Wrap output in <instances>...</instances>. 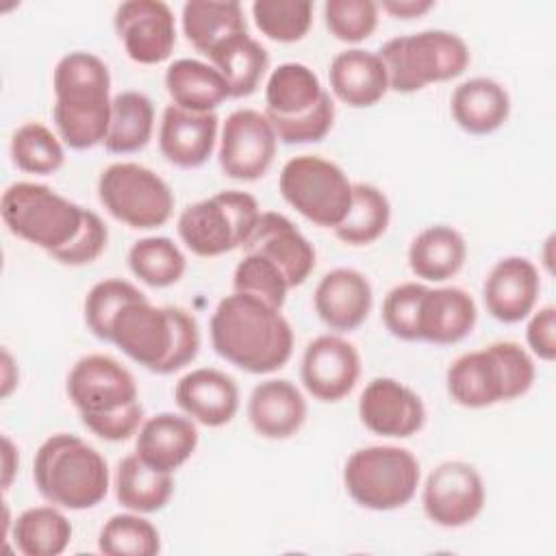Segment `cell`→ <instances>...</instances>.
<instances>
[{"label": "cell", "instance_id": "obj_1", "mask_svg": "<svg viewBox=\"0 0 556 556\" xmlns=\"http://www.w3.org/2000/svg\"><path fill=\"white\" fill-rule=\"evenodd\" d=\"M213 350L248 374H271L287 365L293 352V330L280 308L265 300L232 291L211 315Z\"/></svg>", "mask_w": 556, "mask_h": 556}, {"label": "cell", "instance_id": "obj_2", "mask_svg": "<svg viewBox=\"0 0 556 556\" xmlns=\"http://www.w3.org/2000/svg\"><path fill=\"white\" fill-rule=\"evenodd\" d=\"M109 343L154 374H174L198 356L200 326L180 306H154L139 298L115 313Z\"/></svg>", "mask_w": 556, "mask_h": 556}, {"label": "cell", "instance_id": "obj_3", "mask_svg": "<svg viewBox=\"0 0 556 556\" xmlns=\"http://www.w3.org/2000/svg\"><path fill=\"white\" fill-rule=\"evenodd\" d=\"M67 395L80 421L104 441H126L143 424L132 374L109 354H87L67 374Z\"/></svg>", "mask_w": 556, "mask_h": 556}, {"label": "cell", "instance_id": "obj_4", "mask_svg": "<svg viewBox=\"0 0 556 556\" xmlns=\"http://www.w3.org/2000/svg\"><path fill=\"white\" fill-rule=\"evenodd\" d=\"M52 119L59 137L72 150H89L104 141L111 122V74L91 52H67L54 74Z\"/></svg>", "mask_w": 556, "mask_h": 556}, {"label": "cell", "instance_id": "obj_5", "mask_svg": "<svg viewBox=\"0 0 556 556\" xmlns=\"http://www.w3.org/2000/svg\"><path fill=\"white\" fill-rule=\"evenodd\" d=\"M37 491L54 506L87 510L100 504L109 491V465L104 456L76 434L48 437L33 460Z\"/></svg>", "mask_w": 556, "mask_h": 556}, {"label": "cell", "instance_id": "obj_6", "mask_svg": "<svg viewBox=\"0 0 556 556\" xmlns=\"http://www.w3.org/2000/svg\"><path fill=\"white\" fill-rule=\"evenodd\" d=\"M534 361L515 341H495L460 354L445 374L447 395L465 408H486L521 397L534 382Z\"/></svg>", "mask_w": 556, "mask_h": 556}, {"label": "cell", "instance_id": "obj_7", "mask_svg": "<svg viewBox=\"0 0 556 556\" xmlns=\"http://www.w3.org/2000/svg\"><path fill=\"white\" fill-rule=\"evenodd\" d=\"M87 211L48 185L28 180L9 185L0 198L7 228L15 237L46 250L52 258L78 237Z\"/></svg>", "mask_w": 556, "mask_h": 556}, {"label": "cell", "instance_id": "obj_8", "mask_svg": "<svg viewBox=\"0 0 556 556\" xmlns=\"http://www.w3.org/2000/svg\"><path fill=\"white\" fill-rule=\"evenodd\" d=\"M384 63L389 89L413 93L432 83L460 76L469 65L465 39L452 30L428 28L384 41L378 50Z\"/></svg>", "mask_w": 556, "mask_h": 556}, {"label": "cell", "instance_id": "obj_9", "mask_svg": "<svg viewBox=\"0 0 556 556\" xmlns=\"http://www.w3.org/2000/svg\"><path fill=\"white\" fill-rule=\"evenodd\" d=\"M419 460L397 445H367L350 454L343 467L348 495L369 510L406 506L419 486Z\"/></svg>", "mask_w": 556, "mask_h": 556}, {"label": "cell", "instance_id": "obj_10", "mask_svg": "<svg viewBox=\"0 0 556 556\" xmlns=\"http://www.w3.org/2000/svg\"><path fill=\"white\" fill-rule=\"evenodd\" d=\"M258 217L261 208L252 193L226 189L185 206L176 226L195 256L211 258L245 245Z\"/></svg>", "mask_w": 556, "mask_h": 556}, {"label": "cell", "instance_id": "obj_11", "mask_svg": "<svg viewBox=\"0 0 556 556\" xmlns=\"http://www.w3.org/2000/svg\"><path fill=\"white\" fill-rule=\"evenodd\" d=\"M352 185L337 163L319 154L289 159L278 178V189L287 204L315 226L332 230L350 211Z\"/></svg>", "mask_w": 556, "mask_h": 556}, {"label": "cell", "instance_id": "obj_12", "mask_svg": "<svg viewBox=\"0 0 556 556\" xmlns=\"http://www.w3.org/2000/svg\"><path fill=\"white\" fill-rule=\"evenodd\" d=\"M98 198L117 222L139 230L163 226L174 211L169 185L150 167L132 161L111 163L102 169Z\"/></svg>", "mask_w": 556, "mask_h": 556}, {"label": "cell", "instance_id": "obj_13", "mask_svg": "<svg viewBox=\"0 0 556 556\" xmlns=\"http://www.w3.org/2000/svg\"><path fill=\"white\" fill-rule=\"evenodd\" d=\"M278 137L265 113L254 109L232 111L219 137L217 161L232 180H258L274 163Z\"/></svg>", "mask_w": 556, "mask_h": 556}, {"label": "cell", "instance_id": "obj_14", "mask_svg": "<svg viewBox=\"0 0 556 556\" xmlns=\"http://www.w3.org/2000/svg\"><path fill=\"white\" fill-rule=\"evenodd\" d=\"M421 504L432 523L441 528H463L484 508L482 476L465 460H445L428 473Z\"/></svg>", "mask_w": 556, "mask_h": 556}, {"label": "cell", "instance_id": "obj_15", "mask_svg": "<svg viewBox=\"0 0 556 556\" xmlns=\"http://www.w3.org/2000/svg\"><path fill=\"white\" fill-rule=\"evenodd\" d=\"M115 33L126 54L141 65L169 59L176 46V20L163 0H126L115 9Z\"/></svg>", "mask_w": 556, "mask_h": 556}, {"label": "cell", "instance_id": "obj_16", "mask_svg": "<svg viewBox=\"0 0 556 556\" xmlns=\"http://www.w3.org/2000/svg\"><path fill=\"white\" fill-rule=\"evenodd\" d=\"M300 376L315 400L339 402L358 382L361 354L339 334H319L304 348Z\"/></svg>", "mask_w": 556, "mask_h": 556}, {"label": "cell", "instance_id": "obj_17", "mask_svg": "<svg viewBox=\"0 0 556 556\" xmlns=\"http://www.w3.org/2000/svg\"><path fill=\"white\" fill-rule=\"evenodd\" d=\"M358 417L374 434L406 439L424 428L426 406L404 382L378 376L365 384L358 397Z\"/></svg>", "mask_w": 556, "mask_h": 556}, {"label": "cell", "instance_id": "obj_18", "mask_svg": "<svg viewBox=\"0 0 556 556\" xmlns=\"http://www.w3.org/2000/svg\"><path fill=\"white\" fill-rule=\"evenodd\" d=\"M243 248L245 252H256L271 261L285 274L289 287H300L315 269L313 243L289 217L276 211L261 213L258 224Z\"/></svg>", "mask_w": 556, "mask_h": 556}, {"label": "cell", "instance_id": "obj_19", "mask_svg": "<svg viewBox=\"0 0 556 556\" xmlns=\"http://www.w3.org/2000/svg\"><path fill=\"white\" fill-rule=\"evenodd\" d=\"M539 291L541 278L534 263L526 256H504L486 274L482 300L493 319L517 324L532 313Z\"/></svg>", "mask_w": 556, "mask_h": 556}, {"label": "cell", "instance_id": "obj_20", "mask_svg": "<svg viewBox=\"0 0 556 556\" xmlns=\"http://www.w3.org/2000/svg\"><path fill=\"white\" fill-rule=\"evenodd\" d=\"M219 117L213 113H193L167 104L159 126L161 154L176 167L193 169L208 161L217 143Z\"/></svg>", "mask_w": 556, "mask_h": 556}, {"label": "cell", "instance_id": "obj_21", "mask_svg": "<svg viewBox=\"0 0 556 556\" xmlns=\"http://www.w3.org/2000/svg\"><path fill=\"white\" fill-rule=\"evenodd\" d=\"M313 304L315 313L330 330L350 332L358 328L371 311V282L365 274L352 267L330 269L317 282Z\"/></svg>", "mask_w": 556, "mask_h": 556}, {"label": "cell", "instance_id": "obj_22", "mask_svg": "<svg viewBox=\"0 0 556 556\" xmlns=\"http://www.w3.org/2000/svg\"><path fill=\"white\" fill-rule=\"evenodd\" d=\"M174 397L187 417L208 428L226 426L239 410L237 382L215 367L187 371L176 382Z\"/></svg>", "mask_w": 556, "mask_h": 556}, {"label": "cell", "instance_id": "obj_23", "mask_svg": "<svg viewBox=\"0 0 556 556\" xmlns=\"http://www.w3.org/2000/svg\"><path fill=\"white\" fill-rule=\"evenodd\" d=\"M306 400L287 378L258 382L248 400V419L265 439H289L306 421Z\"/></svg>", "mask_w": 556, "mask_h": 556}, {"label": "cell", "instance_id": "obj_24", "mask_svg": "<svg viewBox=\"0 0 556 556\" xmlns=\"http://www.w3.org/2000/svg\"><path fill=\"white\" fill-rule=\"evenodd\" d=\"M330 91L348 106H374L389 91V78L378 52L348 48L339 52L328 67Z\"/></svg>", "mask_w": 556, "mask_h": 556}, {"label": "cell", "instance_id": "obj_25", "mask_svg": "<svg viewBox=\"0 0 556 556\" xmlns=\"http://www.w3.org/2000/svg\"><path fill=\"white\" fill-rule=\"evenodd\" d=\"M195 447L198 428L191 417L159 413L150 419H143L137 432L135 454L148 465L172 473L191 458Z\"/></svg>", "mask_w": 556, "mask_h": 556}, {"label": "cell", "instance_id": "obj_26", "mask_svg": "<svg viewBox=\"0 0 556 556\" xmlns=\"http://www.w3.org/2000/svg\"><path fill=\"white\" fill-rule=\"evenodd\" d=\"M478 308L460 287L426 289L419 311V341L450 345L463 341L476 326Z\"/></svg>", "mask_w": 556, "mask_h": 556}, {"label": "cell", "instance_id": "obj_27", "mask_svg": "<svg viewBox=\"0 0 556 556\" xmlns=\"http://www.w3.org/2000/svg\"><path fill=\"white\" fill-rule=\"evenodd\" d=\"M454 122L469 135H489L510 115V96L493 78L476 76L460 83L450 100Z\"/></svg>", "mask_w": 556, "mask_h": 556}, {"label": "cell", "instance_id": "obj_28", "mask_svg": "<svg viewBox=\"0 0 556 556\" xmlns=\"http://www.w3.org/2000/svg\"><path fill=\"white\" fill-rule=\"evenodd\" d=\"M467 258L465 237L445 224L419 230L408 245L410 271L428 282H443L456 276Z\"/></svg>", "mask_w": 556, "mask_h": 556}, {"label": "cell", "instance_id": "obj_29", "mask_svg": "<svg viewBox=\"0 0 556 556\" xmlns=\"http://www.w3.org/2000/svg\"><path fill=\"white\" fill-rule=\"evenodd\" d=\"M165 87L172 104L193 113H213L230 98L226 78L211 63L198 59L174 61L165 72Z\"/></svg>", "mask_w": 556, "mask_h": 556}, {"label": "cell", "instance_id": "obj_30", "mask_svg": "<svg viewBox=\"0 0 556 556\" xmlns=\"http://www.w3.org/2000/svg\"><path fill=\"white\" fill-rule=\"evenodd\" d=\"M245 30V15L237 0H189L182 4V33L204 56L228 37Z\"/></svg>", "mask_w": 556, "mask_h": 556}, {"label": "cell", "instance_id": "obj_31", "mask_svg": "<svg viewBox=\"0 0 556 556\" xmlns=\"http://www.w3.org/2000/svg\"><path fill=\"white\" fill-rule=\"evenodd\" d=\"M115 497L132 513H156L165 508L174 493V478L169 471H161L137 454H128L115 469Z\"/></svg>", "mask_w": 556, "mask_h": 556}, {"label": "cell", "instance_id": "obj_32", "mask_svg": "<svg viewBox=\"0 0 556 556\" xmlns=\"http://www.w3.org/2000/svg\"><path fill=\"white\" fill-rule=\"evenodd\" d=\"M211 65L226 78L230 98L252 96L269 65L267 50L245 33H237L208 54Z\"/></svg>", "mask_w": 556, "mask_h": 556}, {"label": "cell", "instance_id": "obj_33", "mask_svg": "<svg viewBox=\"0 0 556 556\" xmlns=\"http://www.w3.org/2000/svg\"><path fill=\"white\" fill-rule=\"evenodd\" d=\"M154 130V104L141 91H119L111 102L109 132L102 146L113 154H130L143 150Z\"/></svg>", "mask_w": 556, "mask_h": 556}, {"label": "cell", "instance_id": "obj_34", "mask_svg": "<svg viewBox=\"0 0 556 556\" xmlns=\"http://www.w3.org/2000/svg\"><path fill=\"white\" fill-rule=\"evenodd\" d=\"M326 89L319 76L304 63H280L271 70L265 85V113L278 117H293L311 111Z\"/></svg>", "mask_w": 556, "mask_h": 556}, {"label": "cell", "instance_id": "obj_35", "mask_svg": "<svg viewBox=\"0 0 556 556\" xmlns=\"http://www.w3.org/2000/svg\"><path fill=\"white\" fill-rule=\"evenodd\" d=\"M11 536L24 556H59L72 541V523L54 504L33 506L15 517Z\"/></svg>", "mask_w": 556, "mask_h": 556}, {"label": "cell", "instance_id": "obj_36", "mask_svg": "<svg viewBox=\"0 0 556 556\" xmlns=\"http://www.w3.org/2000/svg\"><path fill=\"white\" fill-rule=\"evenodd\" d=\"M391 204L384 191L369 182L352 185V204L345 219L334 228V237L348 245H369L387 230Z\"/></svg>", "mask_w": 556, "mask_h": 556}, {"label": "cell", "instance_id": "obj_37", "mask_svg": "<svg viewBox=\"0 0 556 556\" xmlns=\"http://www.w3.org/2000/svg\"><path fill=\"white\" fill-rule=\"evenodd\" d=\"M128 267L141 282L163 289L182 278L187 258L169 237H143L130 245Z\"/></svg>", "mask_w": 556, "mask_h": 556}, {"label": "cell", "instance_id": "obj_38", "mask_svg": "<svg viewBox=\"0 0 556 556\" xmlns=\"http://www.w3.org/2000/svg\"><path fill=\"white\" fill-rule=\"evenodd\" d=\"M98 549L106 556H154L161 549V534L141 513H119L102 526Z\"/></svg>", "mask_w": 556, "mask_h": 556}, {"label": "cell", "instance_id": "obj_39", "mask_svg": "<svg viewBox=\"0 0 556 556\" xmlns=\"http://www.w3.org/2000/svg\"><path fill=\"white\" fill-rule=\"evenodd\" d=\"M11 159L22 172L48 176L63 167L65 150L48 126L26 122L11 137Z\"/></svg>", "mask_w": 556, "mask_h": 556}, {"label": "cell", "instance_id": "obj_40", "mask_svg": "<svg viewBox=\"0 0 556 556\" xmlns=\"http://www.w3.org/2000/svg\"><path fill=\"white\" fill-rule=\"evenodd\" d=\"M256 28L271 41H300L313 24L311 0H256L252 2Z\"/></svg>", "mask_w": 556, "mask_h": 556}, {"label": "cell", "instance_id": "obj_41", "mask_svg": "<svg viewBox=\"0 0 556 556\" xmlns=\"http://www.w3.org/2000/svg\"><path fill=\"white\" fill-rule=\"evenodd\" d=\"M232 287L241 293H252L267 304L282 308L287 300V291L291 289L285 274L265 256L256 252H245L237 263L232 274Z\"/></svg>", "mask_w": 556, "mask_h": 556}, {"label": "cell", "instance_id": "obj_42", "mask_svg": "<svg viewBox=\"0 0 556 556\" xmlns=\"http://www.w3.org/2000/svg\"><path fill=\"white\" fill-rule=\"evenodd\" d=\"M146 298L143 291H139L132 282L122 278H106L96 282L87 298H85V321L87 328L102 341H109V328L115 317V313L132 302Z\"/></svg>", "mask_w": 556, "mask_h": 556}, {"label": "cell", "instance_id": "obj_43", "mask_svg": "<svg viewBox=\"0 0 556 556\" xmlns=\"http://www.w3.org/2000/svg\"><path fill=\"white\" fill-rule=\"evenodd\" d=\"M324 22L339 41L358 43L376 30L378 4L374 0H326Z\"/></svg>", "mask_w": 556, "mask_h": 556}, {"label": "cell", "instance_id": "obj_44", "mask_svg": "<svg viewBox=\"0 0 556 556\" xmlns=\"http://www.w3.org/2000/svg\"><path fill=\"white\" fill-rule=\"evenodd\" d=\"M426 289L421 282H402L384 295L382 321L393 337L419 341V311Z\"/></svg>", "mask_w": 556, "mask_h": 556}, {"label": "cell", "instance_id": "obj_45", "mask_svg": "<svg viewBox=\"0 0 556 556\" xmlns=\"http://www.w3.org/2000/svg\"><path fill=\"white\" fill-rule=\"evenodd\" d=\"M267 115V113H265ZM271 122L276 137L285 143H315L321 141L332 124H334V102L330 93L326 91L324 98L306 113L293 115V117H278V115H267Z\"/></svg>", "mask_w": 556, "mask_h": 556}, {"label": "cell", "instance_id": "obj_46", "mask_svg": "<svg viewBox=\"0 0 556 556\" xmlns=\"http://www.w3.org/2000/svg\"><path fill=\"white\" fill-rule=\"evenodd\" d=\"M106 243H109L106 224L93 211H87L83 230L63 252H59L54 256V261H59L63 265H72V267L87 265V263H93L104 252Z\"/></svg>", "mask_w": 556, "mask_h": 556}, {"label": "cell", "instance_id": "obj_47", "mask_svg": "<svg viewBox=\"0 0 556 556\" xmlns=\"http://www.w3.org/2000/svg\"><path fill=\"white\" fill-rule=\"evenodd\" d=\"M526 341L532 354H536L539 358L543 361L556 358V308L552 304L532 313L526 328Z\"/></svg>", "mask_w": 556, "mask_h": 556}, {"label": "cell", "instance_id": "obj_48", "mask_svg": "<svg viewBox=\"0 0 556 556\" xmlns=\"http://www.w3.org/2000/svg\"><path fill=\"white\" fill-rule=\"evenodd\" d=\"M432 7H434L432 0H382V9L393 17H402V20L419 17Z\"/></svg>", "mask_w": 556, "mask_h": 556}, {"label": "cell", "instance_id": "obj_49", "mask_svg": "<svg viewBox=\"0 0 556 556\" xmlns=\"http://www.w3.org/2000/svg\"><path fill=\"white\" fill-rule=\"evenodd\" d=\"M20 458H17V447L13 445V441L4 434L2 437V489L7 491L13 482V476L17 471Z\"/></svg>", "mask_w": 556, "mask_h": 556}, {"label": "cell", "instance_id": "obj_50", "mask_svg": "<svg viewBox=\"0 0 556 556\" xmlns=\"http://www.w3.org/2000/svg\"><path fill=\"white\" fill-rule=\"evenodd\" d=\"M17 384V365L13 363V356L9 350H2V397H7Z\"/></svg>", "mask_w": 556, "mask_h": 556}]
</instances>
